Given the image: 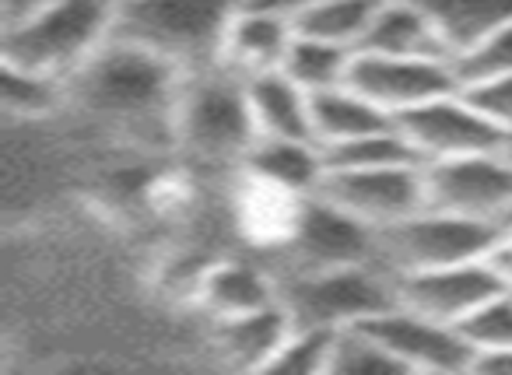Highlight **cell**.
<instances>
[{"instance_id": "obj_11", "label": "cell", "mask_w": 512, "mask_h": 375, "mask_svg": "<svg viewBox=\"0 0 512 375\" xmlns=\"http://www.w3.org/2000/svg\"><path fill=\"white\" fill-rule=\"evenodd\" d=\"M397 305L414 309L428 319L460 326L477 305H484L491 295L505 291V281L495 274V267L484 260L449 263V267L411 270V274L393 277Z\"/></svg>"}, {"instance_id": "obj_5", "label": "cell", "mask_w": 512, "mask_h": 375, "mask_svg": "<svg viewBox=\"0 0 512 375\" xmlns=\"http://www.w3.org/2000/svg\"><path fill=\"white\" fill-rule=\"evenodd\" d=\"M281 302L295 326L337 333L393 309L397 288L393 277L376 263H351V267L295 270L292 281L281 288Z\"/></svg>"}, {"instance_id": "obj_7", "label": "cell", "mask_w": 512, "mask_h": 375, "mask_svg": "<svg viewBox=\"0 0 512 375\" xmlns=\"http://www.w3.org/2000/svg\"><path fill=\"white\" fill-rule=\"evenodd\" d=\"M428 207L505 225L512 221V158L505 148L425 165Z\"/></svg>"}, {"instance_id": "obj_16", "label": "cell", "mask_w": 512, "mask_h": 375, "mask_svg": "<svg viewBox=\"0 0 512 375\" xmlns=\"http://www.w3.org/2000/svg\"><path fill=\"white\" fill-rule=\"evenodd\" d=\"M249 109L260 137L278 141H316L313 137V95H306L288 74L267 71L246 78Z\"/></svg>"}, {"instance_id": "obj_10", "label": "cell", "mask_w": 512, "mask_h": 375, "mask_svg": "<svg viewBox=\"0 0 512 375\" xmlns=\"http://www.w3.org/2000/svg\"><path fill=\"white\" fill-rule=\"evenodd\" d=\"M348 85L397 120L407 109L463 88L449 57H379L355 53Z\"/></svg>"}, {"instance_id": "obj_28", "label": "cell", "mask_w": 512, "mask_h": 375, "mask_svg": "<svg viewBox=\"0 0 512 375\" xmlns=\"http://www.w3.org/2000/svg\"><path fill=\"white\" fill-rule=\"evenodd\" d=\"M334 330H313V326H292L288 340L281 344V351L274 354V361L267 365V372H330V354H334Z\"/></svg>"}, {"instance_id": "obj_23", "label": "cell", "mask_w": 512, "mask_h": 375, "mask_svg": "<svg viewBox=\"0 0 512 375\" xmlns=\"http://www.w3.org/2000/svg\"><path fill=\"white\" fill-rule=\"evenodd\" d=\"M351 64H355V50L295 32L292 46L285 53V64H281V74H288L306 95H320L330 92V88L348 85Z\"/></svg>"}, {"instance_id": "obj_6", "label": "cell", "mask_w": 512, "mask_h": 375, "mask_svg": "<svg viewBox=\"0 0 512 375\" xmlns=\"http://www.w3.org/2000/svg\"><path fill=\"white\" fill-rule=\"evenodd\" d=\"M502 225L463 218L439 207H421L411 218L386 225L376 232V263L390 277L411 270L449 267V263L484 260L495 246Z\"/></svg>"}, {"instance_id": "obj_1", "label": "cell", "mask_w": 512, "mask_h": 375, "mask_svg": "<svg viewBox=\"0 0 512 375\" xmlns=\"http://www.w3.org/2000/svg\"><path fill=\"white\" fill-rule=\"evenodd\" d=\"M183 78L186 74L165 60L109 39L67 81V95L92 120L109 123L130 137H158L172 144V120Z\"/></svg>"}, {"instance_id": "obj_17", "label": "cell", "mask_w": 512, "mask_h": 375, "mask_svg": "<svg viewBox=\"0 0 512 375\" xmlns=\"http://www.w3.org/2000/svg\"><path fill=\"white\" fill-rule=\"evenodd\" d=\"M358 53H379V57H449L439 29H435V22L425 15L418 0H383Z\"/></svg>"}, {"instance_id": "obj_33", "label": "cell", "mask_w": 512, "mask_h": 375, "mask_svg": "<svg viewBox=\"0 0 512 375\" xmlns=\"http://www.w3.org/2000/svg\"><path fill=\"white\" fill-rule=\"evenodd\" d=\"M46 4H50V0H4V29L32 18L39 8H46Z\"/></svg>"}, {"instance_id": "obj_19", "label": "cell", "mask_w": 512, "mask_h": 375, "mask_svg": "<svg viewBox=\"0 0 512 375\" xmlns=\"http://www.w3.org/2000/svg\"><path fill=\"white\" fill-rule=\"evenodd\" d=\"M418 4L435 22L453 60L512 25V0H418Z\"/></svg>"}, {"instance_id": "obj_27", "label": "cell", "mask_w": 512, "mask_h": 375, "mask_svg": "<svg viewBox=\"0 0 512 375\" xmlns=\"http://www.w3.org/2000/svg\"><path fill=\"white\" fill-rule=\"evenodd\" d=\"M460 333L467 337L470 351H512V288L491 295L484 305H477L460 323Z\"/></svg>"}, {"instance_id": "obj_18", "label": "cell", "mask_w": 512, "mask_h": 375, "mask_svg": "<svg viewBox=\"0 0 512 375\" xmlns=\"http://www.w3.org/2000/svg\"><path fill=\"white\" fill-rule=\"evenodd\" d=\"M292 326V316L278 298L274 305L246 312V316L218 319L214 323V344L232 368H267L288 340Z\"/></svg>"}, {"instance_id": "obj_34", "label": "cell", "mask_w": 512, "mask_h": 375, "mask_svg": "<svg viewBox=\"0 0 512 375\" xmlns=\"http://www.w3.org/2000/svg\"><path fill=\"white\" fill-rule=\"evenodd\" d=\"M256 4L281 11V15H288L295 22L299 15H306V11H313V8H323V4H330V0H256Z\"/></svg>"}, {"instance_id": "obj_4", "label": "cell", "mask_w": 512, "mask_h": 375, "mask_svg": "<svg viewBox=\"0 0 512 375\" xmlns=\"http://www.w3.org/2000/svg\"><path fill=\"white\" fill-rule=\"evenodd\" d=\"M116 0H50L4 29V64L71 81L113 39Z\"/></svg>"}, {"instance_id": "obj_3", "label": "cell", "mask_w": 512, "mask_h": 375, "mask_svg": "<svg viewBox=\"0 0 512 375\" xmlns=\"http://www.w3.org/2000/svg\"><path fill=\"white\" fill-rule=\"evenodd\" d=\"M260 141L249 109L246 78L228 67L186 74L179 88L172 144L204 165H235L242 169L253 144Z\"/></svg>"}, {"instance_id": "obj_15", "label": "cell", "mask_w": 512, "mask_h": 375, "mask_svg": "<svg viewBox=\"0 0 512 375\" xmlns=\"http://www.w3.org/2000/svg\"><path fill=\"white\" fill-rule=\"evenodd\" d=\"M239 172L278 186L285 193H295V197H316L323 179H327V155L316 141L260 137Z\"/></svg>"}, {"instance_id": "obj_26", "label": "cell", "mask_w": 512, "mask_h": 375, "mask_svg": "<svg viewBox=\"0 0 512 375\" xmlns=\"http://www.w3.org/2000/svg\"><path fill=\"white\" fill-rule=\"evenodd\" d=\"M67 95V81H57L50 74L25 71L18 64H4V106L15 116H46L60 106Z\"/></svg>"}, {"instance_id": "obj_9", "label": "cell", "mask_w": 512, "mask_h": 375, "mask_svg": "<svg viewBox=\"0 0 512 375\" xmlns=\"http://www.w3.org/2000/svg\"><path fill=\"white\" fill-rule=\"evenodd\" d=\"M397 127L425 165L505 148V134L467 99L463 88L407 109L397 116Z\"/></svg>"}, {"instance_id": "obj_21", "label": "cell", "mask_w": 512, "mask_h": 375, "mask_svg": "<svg viewBox=\"0 0 512 375\" xmlns=\"http://www.w3.org/2000/svg\"><path fill=\"white\" fill-rule=\"evenodd\" d=\"M306 200L309 197H295V193H285L278 186L260 183V179L242 172V193L235 200V214H239L242 232L253 242L285 249L295 225H299V214L306 207Z\"/></svg>"}, {"instance_id": "obj_2", "label": "cell", "mask_w": 512, "mask_h": 375, "mask_svg": "<svg viewBox=\"0 0 512 375\" xmlns=\"http://www.w3.org/2000/svg\"><path fill=\"white\" fill-rule=\"evenodd\" d=\"M242 0H116L113 39L183 74L221 67L225 36Z\"/></svg>"}, {"instance_id": "obj_13", "label": "cell", "mask_w": 512, "mask_h": 375, "mask_svg": "<svg viewBox=\"0 0 512 375\" xmlns=\"http://www.w3.org/2000/svg\"><path fill=\"white\" fill-rule=\"evenodd\" d=\"M365 326L383 340V347L407 372H470L474 365V351L460 326L428 319L404 305L379 312Z\"/></svg>"}, {"instance_id": "obj_24", "label": "cell", "mask_w": 512, "mask_h": 375, "mask_svg": "<svg viewBox=\"0 0 512 375\" xmlns=\"http://www.w3.org/2000/svg\"><path fill=\"white\" fill-rule=\"evenodd\" d=\"M379 4L383 0H330L323 8H313L295 18V32L313 39H327V43L348 46V50L358 53Z\"/></svg>"}, {"instance_id": "obj_35", "label": "cell", "mask_w": 512, "mask_h": 375, "mask_svg": "<svg viewBox=\"0 0 512 375\" xmlns=\"http://www.w3.org/2000/svg\"><path fill=\"white\" fill-rule=\"evenodd\" d=\"M505 151H509V158H512V137H509V141H505Z\"/></svg>"}, {"instance_id": "obj_12", "label": "cell", "mask_w": 512, "mask_h": 375, "mask_svg": "<svg viewBox=\"0 0 512 375\" xmlns=\"http://www.w3.org/2000/svg\"><path fill=\"white\" fill-rule=\"evenodd\" d=\"M285 253L295 260V270L376 263V228H369L355 214L341 211V207H334L316 193L302 207L299 225H295Z\"/></svg>"}, {"instance_id": "obj_14", "label": "cell", "mask_w": 512, "mask_h": 375, "mask_svg": "<svg viewBox=\"0 0 512 375\" xmlns=\"http://www.w3.org/2000/svg\"><path fill=\"white\" fill-rule=\"evenodd\" d=\"M292 39H295L292 18L274 8H264L256 0H242V8L235 11L232 25H228L221 67L235 71L239 78L281 71Z\"/></svg>"}, {"instance_id": "obj_29", "label": "cell", "mask_w": 512, "mask_h": 375, "mask_svg": "<svg viewBox=\"0 0 512 375\" xmlns=\"http://www.w3.org/2000/svg\"><path fill=\"white\" fill-rule=\"evenodd\" d=\"M456 74H460L463 85L484 78H498V74H512V25L498 29L495 36H488L484 43H477L470 53L453 60Z\"/></svg>"}, {"instance_id": "obj_25", "label": "cell", "mask_w": 512, "mask_h": 375, "mask_svg": "<svg viewBox=\"0 0 512 375\" xmlns=\"http://www.w3.org/2000/svg\"><path fill=\"white\" fill-rule=\"evenodd\" d=\"M330 372L337 375H376V372H407L397 358L383 347V340L369 326H348L337 330L334 354H330Z\"/></svg>"}, {"instance_id": "obj_31", "label": "cell", "mask_w": 512, "mask_h": 375, "mask_svg": "<svg viewBox=\"0 0 512 375\" xmlns=\"http://www.w3.org/2000/svg\"><path fill=\"white\" fill-rule=\"evenodd\" d=\"M488 263L505 281V288H512V221L502 225V232H498L495 246H491V253H488Z\"/></svg>"}, {"instance_id": "obj_32", "label": "cell", "mask_w": 512, "mask_h": 375, "mask_svg": "<svg viewBox=\"0 0 512 375\" xmlns=\"http://www.w3.org/2000/svg\"><path fill=\"white\" fill-rule=\"evenodd\" d=\"M470 372H488V375H512V351H488L474 354Z\"/></svg>"}, {"instance_id": "obj_8", "label": "cell", "mask_w": 512, "mask_h": 375, "mask_svg": "<svg viewBox=\"0 0 512 375\" xmlns=\"http://www.w3.org/2000/svg\"><path fill=\"white\" fill-rule=\"evenodd\" d=\"M320 197L341 211L355 214L369 228H386L428 207L425 165H386V169H344L327 172Z\"/></svg>"}, {"instance_id": "obj_30", "label": "cell", "mask_w": 512, "mask_h": 375, "mask_svg": "<svg viewBox=\"0 0 512 375\" xmlns=\"http://www.w3.org/2000/svg\"><path fill=\"white\" fill-rule=\"evenodd\" d=\"M467 99L495 123L505 134V141L512 137V74H498V78H484V81H470L463 85Z\"/></svg>"}, {"instance_id": "obj_20", "label": "cell", "mask_w": 512, "mask_h": 375, "mask_svg": "<svg viewBox=\"0 0 512 375\" xmlns=\"http://www.w3.org/2000/svg\"><path fill=\"white\" fill-rule=\"evenodd\" d=\"M393 116L379 109L372 99L355 92L351 85L330 88V92L313 95V137L320 148H337V144L358 141L365 134L393 127Z\"/></svg>"}, {"instance_id": "obj_22", "label": "cell", "mask_w": 512, "mask_h": 375, "mask_svg": "<svg viewBox=\"0 0 512 375\" xmlns=\"http://www.w3.org/2000/svg\"><path fill=\"white\" fill-rule=\"evenodd\" d=\"M197 298L214 316V323H218V319H235L246 316V312L264 309V305H274L281 298V291H274L271 281L256 267H246V263H214L200 277Z\"/></svg>"}]
</instances>
